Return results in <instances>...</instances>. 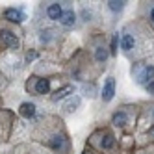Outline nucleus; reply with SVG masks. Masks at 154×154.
Masks as SVG:
<instances>
[{"label": "nucleus", "instance_id": "obj_6", "mask_svg": "<svg viewBox=\"0 0 154 154\" xmlns=\"http://www.w3.org/2000/svg\"><path fill=\"white\" fill-rule=\"evenodd\" d=\"M19 113L23 115V117H26V119H30V117L35 115V106L32 104V102H23L20 108H19Z\"/></svg>", "mask_w": 154, "mask_h": 154}, {"label": "nucleus", "instance_id": "obj_19", "mask_svg": "<svg viewBox=\"0 0 154 154\" xmlns=\"http://www.w3.org/2000/svg\"><path fill=\"white\" fill-rule=\"evenodd\" d=\"M149 137H152V139H154V126L149 130Z\"/></svg>", "mask_w": 154, "mask_h": 154}, {"label": "nucleus", "instance_id": "obj_7", "mask_svg": "<svg viewBox=\"0 0 154 154\" xmlns=\"http://www.w3.org/2000/svg\"><path fill=\"white\" fill-rule=\"evenodd\" d=\"M50 91V80L48 78H39L35 84V93L37 95H45Z\"/></svg>", "mask_w": 154, "mask_h": 154}, {"label": "nucleus", "instance_id": "obj_3", "mask_svg": "<svg viewBox=\"0 0 154 154\" xmlns=\"http://www.w3.org/2000/svg\"><path fill=\"white\" fill-rule=\"evenodd\" d=\"M4 17H6L8 20H11V23H23V20H24V13L20 11V9H15V8L6 9Z\"/></svg>", "mask_w": 154, "mask_h": 154}, {"label": "nucleus", "instance_id": "obj_4", "mask_svg": "<svg viewBox=\"0 0 154 154\" xmlns=\"http://www.w3.org/2000/svg\"><path fill=\"white\" fill-rule=\"evenodd\" d=\"M0 37H2V41H4L6 47H9V48H19V39L15 37V34H11V32H2Z\"/></svg>", "mask_w": 154, "mask_h": 154}, {"label": "nucleus", "instance_id": "obj_9", "mask_svg": "<svg viewBox=\"0 0 154 154\" xmlns=\"http://www.w3.org/2000/svg\"><path fill=\"white\" fill-rule=\"evenodd\" d=\"M134 37H132L130 34H125L123 37H121V48H123V50H132V48H134Z\"/></svg>", "mask_w": 154, "mask_h": 154}, {"label": "nucleus", "instance_id": "obj_10", "mask_svg": "<svg viewBox=\"0 0 154 154\" xmlns=\"http://www.w3.org/2000/svg\"><path fill=\"white\" fill-rule=\"evenodd\" d=\"M72 91H74V87H72V85H63L61 89H58V91H56V95H54L52 98H54V100H60V98H65V97H69Z\"/></svg>", "mask_w": 154, "mask_h": 154}, {"label": "nucleus", "instance_id": "obj_12", "mask_svg": "<svg viewBox=\"0 0 154 154\" xmlns=\"http://www.w3.org/2000/svg\"><path fill=\"white\" fill-rule=\"evenodd\" d=\"M78 104H80V98L78 97H72L71 98V100H67V102H65V112H74V109L76 108H78Z\"/></svg>", "mask_w": 154, "mask_h": 154}, {"label": "nucleus", "instance_id": "obj_13", "mask_svg": "<svg viewBox=\"0 0 154 154\" xmlns=\"http://www.w3.org/2000/svg\"><path fill=\"white\" fill-rule=\"evenodd\" d=\"M63 143H65V139L61 137V136H54L50 141H48V145L52 147V149H56V150H60L61 147H63Z\"/></svg>", "mask_w": 154, "mask_h": 154}, {"label": "nucleus", "instance_id": "obj_11", "mask_svg": "<svg viewBox=\"0 0 154 154\" xmlns=\"http://www.w3.org/2000/svg\"><path fill=\"white\" fill-rule=\"evenodd\" d=\"M126 121H128V115H126L125 112H117V113L113 115V119H112V123H113L115 126H125Z\"/></svg>", "mask_w": 154, "mask_h": 154}, {"label": "nucleus", "instance_id": "obj_17", "mask_svg": "<svg viewBox=\"0 0 154 154\" xmlns=\"http://www.w3.org/2000/svg\"><path fill=\"white\" fill-rule=\"evenodd\" d=\"M117 52V37H113V41H112V54H115Z\"/></svg>", "mask_w": 154, "mask_h": 154}, {"label": "nucleus", "instance_id": "obj_15", "mask_svg": "<svg viewBox=\"0 0 154 154\" xmlns=\"http://www.w3.org/2000/svg\"><path fill=\"white\" fill-rule=\"evenodd\" d=\"M108 6H109V9H112V11H121V9L125 8V2H117V0H109V2H108Z\"/></svg>", "mask_w": 154, "mask_h": 154}, {"label": "nucleus", "instance_id": "obj_14", "mask_svg": "<svg viewBox=\"0 0 154 154\" xmlns=\"http://www.w3.org/2000/svg\"><path fill=\"white\" fill-rule=\"evenodd\" d=\"M113 136L112 134H106L104 137H102V143H100V145H102V149H112L113 147Z\"/></svg>", "mask_w": 154, "mask_h": 154}, {"label": "nucleus", "instance_id": "obj_5", "mask_svg": "<svg viewBox=\"0 0 154 154\" xmlns=\"http://www.w3.org/2000/svg\"><path fill=\"white\" fill-rule=\"evenodd\" d=\"M47 15H48V19H52V20H60L61 15H63V9H61L60 4H50V6L47 8Z\"/></svg>", "mask_w": 154, "mask_h": 154}, {"label": "nucleus", "instance_id": "obj_8", "mask_svg": "<svg viewBox=\"0 0 154 154\" xmlns=\"http://www.w3.org/2000/svg\"><path fill=\"white\" fill-rule=\"evenodd\" d=\"M74 20H76V15H74V11H63V15H61V19H60V23L63 24V26H67V28H71L72 24H74Z\"/></svg>", "mask_w": 154, "mask_h": 154}, {"label": "nucleus", "instance_id": "obj_1", "mask_svg": "<svg viewBox=\"0 0 154 154\" xmlns=\"http://www.w3.org/2000/svg\"><path fill=\"white\" fill-rule=\"evenodd\" d=\"M136 78L139 84H150L154 78V67L149 65H137L136 67Z\"/></svg>", "mask_w": 154, "mask_h": 154}, {"label": "nucleus", "instance_id": "obj_18", "mask_svg": "<svg viewBox=\"0 0 154 154\" xmlns=\"http://www.w3.org/2000/svg\"><path fill=\"white\" fill-rule=\"evenodd\" d=\"M34 58H35V52H28V54H26V60H28V61H32Z\"/></svg>", "mask_w": 154, "mask_h": 154}, {"label": "nucleus", "instance_id": "obj_21", "mask_svg": "<svg viewBox=\"0 0 154 154\" xmlns=\"http://www.w3.org/2000/svg\"><path fill=\"white\" fill-rule=\"evenodd\" d=\"M84 154H87V152H84Z\"/></svg>", "mask_w": 154, "mask_h": 154}, {"label": "nucleus", "instance_id": "obj_2", "mask_svg": "<svg viewBox=\"0 0 154 154\" xmlns=\"http://www.w3.org/2000/svg\"><path fill=\"white\" fill-rule=\"evenodd\" d=\"M113 95H115V78H109L106 80V84H104V89H102V100L104 102H109L113 98Z\"/></svg>", "mask_w": 154, "mask_h": 154}, {"label": "nucleus", "instance_id": "obj_20", "mask_svg": "<svg viewBox=\"0 0 154 154\" xmlns=\"http://www.w3.org/2000/svg\"><path fill=\"white\" fill-rule=\"evenodd\" d=\"M150 20L154 23V8H152V11H150Z\"/></svg>", "mask_w": 154, "mask_h": 154}, {"label": "nucleus", "instance_id": "obj_16", "mask_svg": "<svg viewBox=\"0 0 154 154\" xmlns=\"http://www.w3.org/2000/svg\"><path fill=\"white\" fill-rule=\"evenodd\" d=\"M95 56H97V60H98V61H106V58H108V52H106V48H104V47H98Z\"/></svg>", "mask_w": 154, "mask_h": 154}]
</instances>
